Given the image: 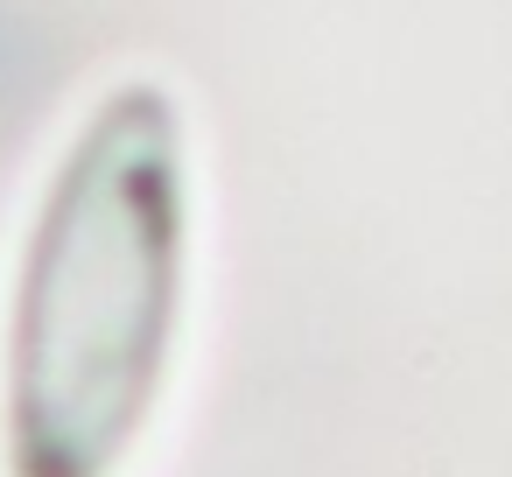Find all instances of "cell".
I'll list each match as a JSON object with an SVG mask.
<instances>
[{"instance_id": "obj_1", "label": "cell", "mask_w": 512, "mask_h": 477, "mask_svg": "<svg viewBox=\"0 0 512 477\" xmlns=\"http://www.w3.org/2000/svg\"><path fill=\"white\" fill-rule=\"evenodd\" d=\"M183 120L162 85H120L71 134L8 323V470L113 477L148 428L183 316Z\"/></svg>"}]
</instances>
